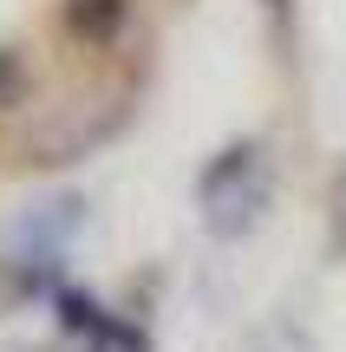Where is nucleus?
I'll use <instances>...</instances> for the list:
<instances>
[{
    "mask_svg": "<svg viewBox=\"0 0 346 352\" xmlns=\"http://www.w3.org/2000/svg\"><path fill=\"white\" fill-rule=\"evenodd\" d=\"M196 202H203V228L216 241H242L268 209V157H261V144H229L196 176Z\"/></svg>",
    "mask_w": 346,
    "mask_h": 352,
    "instance_id": "1",
    "label": "nucleus"
},
{
    "mask_svg": "<svg viewBox=\"0 0 346 352\" xmlns=\"http://www.w3.org/2000/svg\"><path fill=\"white\" fill-rule=\"evenodd\" d=\"M268 7H281V0H268Z\"/></svg>",
    "mask_w": 346,
    "mask_h": 352,
    "instance_id": "5",
    "label": "nucleus"
},
{
    "mask_svg": "<svg viewBox=\"0 0 346 352\" xmlns=\"http://www.w3.org/2000/svg\"><path fill=\"white\" fill-rule=\"evenodd\" d=\"M131 20V0H65V33L85 46H111Z\"/></svg>",
    "mask_w": 346,
    "mask_h": 352,
    "instance_id": "2",
    "label": "nucleus"
},
{
    "mask_svg": "<svg viewBox=\"0 0 346 352\" xmlns=\"http://www.w3.org/2000/svg\"><path fill=\"white\" fill-rule=\"evenodd\" d=\"M59 320H65L72 333H98V340H118V346H138V352H144V333H131V327H111L98 300H78V294H59Z\"/></svg>",
    "mask_w": 346,
    "mask_h": 352,
    "instance_id": "3",
    "label": "nucleus"
},
{
    "mask_svg": "<svg viewBox=\"0 0 346 352\" xmlns=\"http://www.w3.org/2000/svg\"><path fill=\"white\" fill-rule=\"evenodd\" d=\"M20 98H26V65H20V52L0 46V111H13Z\"/></svg>",
    "mask_w": 346,
    "mask_h": 352,
    "instance_id": "4",
    "label": "nucleus"
}]
</instances>
